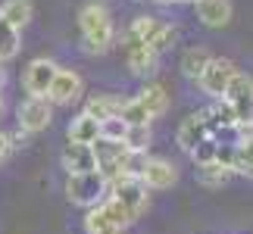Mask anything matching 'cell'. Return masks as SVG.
Here are the masks:
<instances>
[{"label":"cell","instance_id":"1","mask_svg":"<svg viewBox=\"0 0 253 234\" xmlns=\"http://www.w3.org/2000/svg\"><path fill=\"white\" fill-rule=\"evenodd\" d=\"M79 32H82V50L87 56H103L116 44V25L106 3H84L79 9Z\"/></svg>","mask_w":253,"mask_h":234},{"label":"cell","instance_id":"2","mask_svg":"<svg viewBox=\"0 0 253 234\" xmlns=\"http://www.w3.org/2000/svg\"><path fill=\"white\" fill-rule=\"evenodd\" d=\"M63 191H66V200H69L72 206L94 209L97 203L106 200V194H110V181L94 169V172H82V175H66Z\"/></svg>","mask_w":253,"mask_h":234},{"label":"cell","instance_id":"3","mask_svg":"<svg viewBox=\"0 0 253 234\" xmlns=\"http://www.w3.org/2000/svg\"><path fill=\"white\" fill-rule=\"evenodd\" d=\"M131 225H134L131 216L110 197L103 203H97L94 209H87V216H84V234H119Z\"/></svg>","mask_w":253,"mask_h":234},{"label":"cell","instance_id":"4","mask_svg":"<svg viewBox=\"0 0 253 234\" xmlns=\"http://www.w3.org/2000/svg\"><path fill=\"white\" fill-rule=\"evenodd\" d=\"M106 197L119 203V206L131 216V222H138L150 206V194L141 184V178H116L110 184V194H106Z\"/></svg>","mask_w":253,"mask_h":234},{"label":"cell","instance_id":"5","mask_svg":"<svg viewBox=\"0 0 253 234\" xmlns=\"http://www.w3.org/2000/svg\"><path fill=\"white\" fill-rule=\"evenodd\" d=\"M53 122V106L47 97H25L16 110V125L22 128L25 134H38L44 128H50Z\"/></svg>","mask_w":253,"mask_h":234},{"label":"cell","instance_id":"6","mask_svg":"<svg viewBox=\"0 0 253 234\" xmlns=\"http://www.w3.org/2000/svg\"><path fill=\"white\" fill-rule=\"evenodd\" d=\"M222 100L235 110L238 125H253V78L247 72H238L231 78V84L225 87Z\"/></svg>","mask_w":253,"mask_h":234},{"label":"cell","instance_id":"7","mask_svg":"<svg viewBox=\"0 0 253 234\" xmlns=\"http://www.w3.org/2000/svg\"><path fill=\"white\" fill-rule=\"evenodd\" d=\"M241 69L231 60H225V56H212L210 66L203 69V75L197 78V84L203 87V94L212 97V100H222L225 97V87L231 84V78H235Z\"/></svg>","mask_w":253,"mask_h":234},{"label":"cell","instance_id":"8","mask_svg":"<svg viewBox=\"0 0 253 234\" xmlns=\"http://www.w3.org/2000/svg\"><path fill=\"white\" fill-rule=\"evenodd\" d=\"M82 91H84V84H82L79 72L75 69H56V75H53V81H50L44 97L50 100V106H69L75 100H82Z\"/></svg>","mask_w":253,"mask_h":234},{"label":"cell","instance_id":"9","mask_svg":"<svg viewBox=\"0 0 253 234\" xmlns=\"http://www.w3.org/2000/svg\"><path fill=\"white\" fill-rule=\"evenodd\" d=\"M56 66L53 60H44V56H38V60H32L25 66V72H22V87H25V94L28 97H44L47 94V87H50L53 81V75H56Z\"/></svg>","mask_w":253,"mask_h":234},{"label":"cell","instance_id":"10","mask_svg":"<svg viewBox=\"0 0 253 234\" xmlns=\"http://www.w3.org/2000/svg\"><path fill=\"white\" fill-rule=\"evenodd\" d=\"M175 181H178V169H175V162L160 159V156H150L147 165H144V172H141V184L147 191H166V188H172Z\"/></svg>","mask_w":253,"mask_h":234},{"label":"cell","instance_id":"11","mask_svg":"<svg viewBox=\"0 0 253 234\" xmlns=\"http://www.w3.org/2000/svg\"><path fill=\"white\" fill-rule=\"evenodd\" d=\"M194 9H197V19L207 28H225L231 22V16H235L231 0H197Z\"/></svg>","mask_w":253,"mask_h":234},{"label":"cell","instance_id":"12","mask_svg":"<svg viewBox=\"0 0 253 234\" xmlns=\"http://www.w3.org/2000/svg\"><path fill=\"white\" fill-rule=\"evenodd\" d=\"M203 138H210V131H207V119H203V113H191L188 119H181L178 125V131H175V144L184 150V153H191Z\"/></svg>","mask_w":253,"mask_h":234},{"label":"cell","instance_id":"13","mask_svg":"<svg viewBox=\"0 0 253 234\" xmlns=\"http://www.w3.org/2000/svg\"><path fill=\"white\" fill-rule=\"evenodd\" d=\"M138 103L147 110V116H150V122L153 119H163V116L169 113V103H172V97H169V91L163 87L160 81H150V84H144L138 94Z\"/></svg>","mask_w":253,"mask_h":234},{"label":"cell","instance_id":"14","mask_svg":"<svg viewBox=\"0 0 253 234\" xmlns=\"http://www.w3.org/2000/svg\"><path fill=\"white\" fill-rule=\"evenodd\" d=\"M60 159H63L66 175H82V172H94L97 169V159H94L91 144H66Z\"/></svg>","mask_w":253,"mask_h":234},{"label":"cell","instance_id":"15","mask_svg":"<svg viewBox=\"0 0 253 234\" xmlns=\"http://www.w3.org/2000/svg\"><path fill=\"white\" fill-rule=\"evenodd\" d=\"M125 53V66H128V72L134 78H150V75H157L160 69V56L150 50L147 44L144 47H128V50H122Z\"/></svg>","mask_w":253,"mask_h":234},{"label":"cell","instance_id":"16","mask_svg":"<svg viewBox=\"0 0 253 234\" xmlns=\"http://www.w3.org/2000/svg\"><path fill=\"white\" fill-rule=\"evenodd\" d=\"M157 28H160V22H157L153 16H134L131 25L125 28V35H122V50L150 44V38H153V32H157Z\"/></svg>","mask_w":253,"mask_h":234},{"label":"cell","instance_id":"17","mask_svg":"<svg viewBox=\"0 0 253 234\" xmlns=\"http://www.w3.org/2000/svg\"><path fill=\"white\" fill-rule=\"evenodd\" d=\"M122 110V97H116V94H94L91 100L84 103V116H91V119L97 122H106V119H116Z\"/></svg>","mask_w":253,"mask_h":234},{"label":"cell","instance_id":"18","mask_svg":"<svg viewBox=\"0 0 253 234\" xmlns=\"http://www.w3.org/2000/svg\"><path fill=\"white\" fill-rule=\"evenodd\" d=\"M32 16H35V3H32V0H3V3H0V19H3L6 25L19 28V32L32 22Z\"/></svg>","mask_w":253,"mask_h":234},{"label":"cell","instance_id":"19","mask_svg":"<svg viewBox=\"0 0 253 234\" xmlns=\"http://www.w3.org/2000/svg\"><path fill=\"white\" fill-rule=\"evenodd\" d=\"M212 60V53L207 50V47H188V50L181 53V63H178V69L184 78H191V81H197V78L203 75V69L210 66Z\"/></svg>","mask_w":253,"mask_h":234},{"label":"cell","instance_id":"20","mask_svg":"<svg viewBox=\"0 0 253 234\" xmlns=\"http://www.w3.org/2000/svg\"><path fill=\"white\" fill-rule=\"evenodd\" d=\"M69 144H94L97 138H100V122L91 119V116L79 113L75 119L69 122Z\"/></svg>","mask_w":253,"mask_h":234},{"label":"cell","instance_id":"21","mask_svg":"<svg viewBox=\"0 0 253 234\" xmlns=\"http://www.w3.org/2000/svg\"><path fill=\"white\" fill-rule=\"evenodd\" d=\"M231 169H225V165H219V162H207V165H197V181L203 184V188H210V191H219V188H225V184L231 181Z\"/></svg>","mask_w":253,"mask_h":234},{"label":"cell","instance_id":"22","mask_svg":"<svg viewBox=\"0 0 253 234\" xmlns=\"http://www.w3.org/2000/svg\"><path fill=\"white\" fill-rule=\"evenodd\" d=\"M19 47H22V32L13 25H6L3 19H0V63L13 60L19 53Z\"/></svg>","mask_w":253,"mask_h":234},{"label":"cell","instance_id":"23","mask_svg":"<svg viewBox=\"0 0 253 234\" xmlns=\"http://www.w3.org/2000/svg\"><path fill=\"white\" fill-rule=\"evenodd\" d=\"M178 38H181V32H178V25H163L160 22V28L153 32V38H150V50L157 53V56H163L166 50H172L175 44H178Z\"/></svg>","mask_w":253,"mask_h":234},{"label":"cell","instance_id":"24","mask_svg":"<svg viewBox=\"0 0 253 234\" xmlns=\"http://www.w3.org/2000/svg\"><path fill=\"white\" fill-rule=\"evenodd\" d=\"M150 141H153L150 125H128V128H125V138H122L125 150H134V153H147Z\"/></svg>","mask_w":253,"mask_h":234},{"label":"cell","instance_id":"25","mask_svg":"<svg viewBox=\"0 0 253 234\" xmlns=\"http://www.w3.org/2000/svg\"><path fill=\"white\" fill-rule=\"evenodd\" d=\"M150 156L147 153H134V150H125L122 162H119V178H141L144 165H147ZM113 184V181H110Z\"/></svg>","mask_w":253,"mask_h":234},{"label":"cell","instance_id":"26","mask_svg":"<svg viewBox=\"0 0 253 234\" xmlns=\"http://www.w3.org/2000/svg\"><path fill=\"white\" fill-rule=\"evenodd\" d=\"M119 119H122L125 125H150V116H147V110L138 103V97H128V100H122Z\"/></svg>","mask_w":253,"mask_h":234},{"label":"cell","instance_id":"27","mask_svg":"<svg viewBox=\"0 0 253 234\" xmlns=\"http://www.w3.org/2000/svg\"><path fill=\"white\" fill-rule=\"evenodd\" d=\"M216 150H219V138H203L188 156L194 159V165H207V162H216Z\"/></svg>","mask_w":253,"mask_h":234},{"label":"cell","instance_id":"28","mask_svg":"<svg viewBox=\"0 0 253 234\" xmlns=\"http://www.w3.org/2000/svg\"><path fill=\"white\" fill-rule=\"evenodd\" d=\"M125 128H128V125H125L119 116H116V119H106V122H100V138H106V141H122L125 138Z\"/></svg>","mask_w":253,"mask_h":234},{"label":"cell","instance_id":"29","mask_svg":"<svg viewBox=\"0 0 253 234\" xmlns=\"http://www.w3.org/2000/svg\"><path fill=\"white\" fill-rule=\"evenodd\" d=\"M6 134V144H9V150H13V147H22V144H25V138H28V134L22 131V128H19V125H16V131H3Z\"/></svg>","mask_w":253,"mask_h":234},{"label":"cell","instance_id":"30","mask_svg":"<svg viewBox=\"0 0 253 234\" xmlns=\"http://www.w3.org/2000/svg\"><path fill=\"white\" fill-rule=\"evenodd\" d=\"M9 153V144H6V134L0 131V159H3V156Z\"/></svg>","mask_w":253,"mask_h":234},{"label":"cell","instance_id":"31","mask_svg":"<svg viewBox=\"0 0 253 234\" xmlns=\"http://www.w3.org/2000/svg\"><path fill=\"white\" fill-rule=\"evenodd\" d=\"M3 84H6V69H3V63H0V91H3Z\"/></svg>","mask_w":253,"mask_h":234},{"label":"cell","instance_id":"32","mask_svg":"<svg viewBox=\"0 0 253 234\" xmlns=\"http://www.w3.org/2000/svg\"><path fill=\"white\" fill-rule=\"evenodd\" d=\"M169 3H197V0H169Z\"/></svg>","mask_w":253,"mask_h":234},{"label":"cell","instance_id":"33","mask_svg":"<svg viewBox=\"0 0 253 234\" xmlns=\"http://www.w3.org/2000/svg\"><path fill=\"white\" fill-rule=\"evenodd\" d=\"M119 234H134V231H131V228H125V231H119Z\"/></svg>","mask_w":253,"mask_h":234},{"label":"cell","instance_id":"34","mask_svg":"<svg viewBox=\"0 0 253 234\" xmlns=\"http://www.w3.org/2000/svg\"><path fill=\"white\" fill-rule=\"evenodd\" d=\"M153 3H169V0H153Z\"/></svg>","mask_w":253,"mask_h":234},{"label":"cell","instance_id":"35","mask_svg":"<svg viewBox=\"0 0 253 234\" xmlns=\"http://www.w3.org/2000/svg\"><path fill=\"white\" fill-rule=\"evenodd\" d=\"M0 113H3V97H0Z\"/></svg>","mask_w":253,"mask_h":234}]
</instances>
